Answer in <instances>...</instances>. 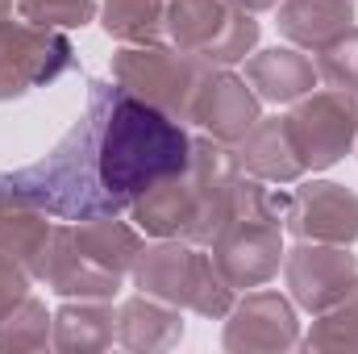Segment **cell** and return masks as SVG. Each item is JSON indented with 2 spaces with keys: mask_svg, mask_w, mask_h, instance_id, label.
<instances>
[{
  "mask_svg": "<svg viewBox=\"0 0 358 354\" xmlns=\"http://www.w3.org/2000/svg\"><path fill=\"white\" fill-rule=\"evenodd\" d=\"M100 108H104L100 80H88V104L71 121V129L38 163L0 171V196H21L59 221L129 213V204L117 200L100 176Z\"/></svg>",
  "mask_w": 358,
  "mask_h": 354,
  "instance_id": "1",
  "label": "cell"
},
{
  "mask_svg": "<svg viewBox=\"0 0 358 354\" xmlns=\"http://www.w3.org/2000/svg\"><path fill=\"white\" fill-rule=\"evenodd\" d=\"M100 176L117 200L134 204L146 187L187 167L192 134L183 121L129 96L113 76L100 80Z\"/></svg>",
  "mask_w": 358,
  "mask_h": 354,
  "instance_id": "2",
  "label": "cell"
},
{
  "mask_svg": "<svg viewBox=\"0 0 358 354\" xmlns=\"http://www.w3.org/2000/svg\"><path fill=\"white\" fill-rule=\"evenodd\" d=\"M242 176L238 150L217 138H192L187 167L159 179L129 204V221L146 238H179L208 246L229 217V196Z\"/></svg>",
  "mask_w": 358,
  "mask_h": 354,
  "instance_id": "3",
  "label": "cell"
},
{
  "mask_svg": "<svg viewBox=\"0 0 358 354\" xmlns=\"http://www.w3.org/2000/svg\"><path fill=\"white\" fill-rule=\"evenodd\" d=\"M142 246V229L125 225L121 217L63 221L50 229L38 283H46L63 300H113L125 288Z\"/></svg>",
  "mask_w": 358,
  "mask_h": 354,
  "instance_id": "4",
  "label": "cell"
},
{
  "mask_svg": "<svg viewBox=\"0 0 358 354\" xmlns=\"http://www.w3.org/2000/svg\"><path fill=\"white\" fill-rule=\"evenodd\" d=\"M292 196H271L255 176H238L229 196V217L208 242V255L234 292H250L271 283L283 271V213Z\"/></svg>",
  "mask_w": 358,
  "mask_h": 354,
  "instance_id": "5",
  "label": "cell"
},
{
  "mask_svg": "<svg viewBox=\"0 0 358 354\" xmlns=\"http://www.w3.org/2000/svg\"><path fill=\"white\" fill-rule=\"evenodd\" d=\"M129 283L146 296H159L176 309H187L204 321H225V313L234 309L238 292L225 283V275L217 271L213 255L196 242H179V238H155L142 246L138 263L129 271Z\"/></svg>",
  "mask_w": 358,
  "mask_h": 354,
  "instance_id": "6",
  "label": "cell"
},
{
  "mask_svg": "<svg viewBox=\"0 0 358 354\" xmlns=\"http://www.w3.org/2000/svg\"><path fill=\"white\" fill-rule=\"evenodd\" d=\"M213 63L179 50L171 42H150V46H121L108 63V76L146 104H155L159 113L176 117V121H192V100Z\"/></svg>",
  "mask_w": 358,
  "mask_h": 354,
  "instance_id": "7",
  "label": "cell"
},
{
  "mask_svg": "<svg viewBox=\"0 0 358 354\" xmlns=\"http://www.w3.org/2000/svg\"><path fill=\"white\" fill-rule=\"evenodd\" d=\"M263 25L255 13L229 4V0H167V38L171 46L213 63L234 67L246 63L259 50Z\"/></svg>",
  "mask_w": 358,
  "mask_h": 354,
  "instance_id": "8",
  "label": "cell"
},
{
  "mask_svg": "<svg viewBox=\"0 0 358 354\" xmlns=\"http://www.w3.org/2000/svg\"><path fill=\"white\" fill-rule=\"evenodd\" d=\"M292 142L304 159V171H329L338 167L350 150L358 146V92L350 88H313L300 100H292V108L283 113Z\"/></svg>",
  "mask_w": 358,
  "mask_h": 354,
  "instance_id": "9",
  "label": "cell"
},
{
  "mask_svg": "<svg viewBox=\"0 0 358 354\" xmlns=\"http://www.w3.org/2000/svg\"><path fill=\"white\" fill-rule=\"evenodd\" d=\"M76 46L63 29H42L25 17L13 21V13L0 17V104L55 84L76 71Z\"/></svg>",
  "mask_w": 358,
  "mask_h": 354,
  "instance_id": "10",
  "label": "cell"
},
{
  "mask_svg": "<svg viewBox=\"0 0 358 354\" xmlns=\"http://www.w3.org/2000/svg\"><path fill=\"white\" fill-rule=\"evenodd\" d=\"M300 309L275 288H250L225 313L221 346L229 354H287L300 346Z\"/></svg>",
  "mask_w": 358,
  "mask_h": 354,
  "instance_id": "11",
  "label": "cell"
},
{
  "mask_svg": "<svg viewBox=\"0 0 358 354\" xmlns=\"http://www.w3.org/2000/svg\"><path fill=\"white\" fill-rule=\"evenodd\" d=\"M283 283L296 309L325 313L358 283V255L338 242H308L296 238L292 250H283Z\"/></svg>",
  "mask_w": 358,
  "mask_h": 354,
  "instance_id": "12",
  "label": "cell"
},
{
  "mask_svg": "<svg viewBox=\"0 0 358 354\" xmlns=\"http://www.w3.org/2000/svg\"><path fill=\"white\" fill-rule=\"evenodd\" d=\"M283 229L308 242H358V192L338 179H296V192L283 213Z\"/></svg>",
  "mask_w": 358,
  "mask_h": 354,
  "instance_id": "13",
  "label": "cell"
},
{
  "mask_svg": "<svg viewBox=\"0 0 358 354\" xmlns=\"http://www.w3.org/2000/svg\"><path fill=\"white\" fill-rule=\"evenodd\" d=\"M259 117H263V100L246 84V76H238L234 67H208L196 88L187 125H200L208 138L238 146L255 129Z\"/></svg>",
  "mask_w": 358,
  "mask_h": 354,
  "instance_id": "14",
  "label": "cell"
},
{
  "mask_svg": "<svg viewBox=\"0 0 358 354\" xmlns=\"http://www.w3.org/2000/svg\"><path fill=\"white\" fill-rule=\"evenodd\" d=\"M275 29L292 46L321 55L346 29H355V0H279Z\"/></svg>",
  "mask_w": 358,
  "mask_h": 354,
  "instance_id": "15",
  "label": "cell"
},
{
  "mask_svg": "<svg viewBox=\"0 0 358 354\" xmlns=\"http://www.w3.org/2000/svg\"><path fill=\"white\" fill-rule=\"evenodd\" d=\"M238 150V163L242 171L263 183H296L304 179V159L292 142V129H287V117H259L255 129L234 146Z\"/></svg>",
  "mask_w": 358,
  "mask_h": 354,
  "instance_id": "16",
  "label": "cell"
},
{
  "mask_svg": "<svg viewBox=\"0 0 358 354\" xmlns=\"http://www.w3.org/2000/svg\"><path fill=\"white\" fill-rule=\"evenodd\" d=\"M246 84L255 88L259 100L271 104H292L300 100L304 92H313L321 84L317 76V63L300 50V46H267V50H255L246 59Z\"/></svg>",
  "mask_w": 358,
  "mask_h": 354,
  "instance_id": "17",
  "label": "cell"
},
{
  "mask_svg": "<svg viewBox=\"0 0 358 354\" xmlns=\"http://www.w3.org/2000/svg\"><path fill=\"white\" fill-rule=\"evenodd\" d=\"M117 342L134 354H159L183 342V309L159 296H129L117 304Z\"/></svg>",
  "mask_w": 358,
  "mask_h": 354,
  "instance_id": "18",
  "label": "cell"
},
{
  "mask_svg": "<svg viewBox=\"0 0 358 354\" xmlns=\"http://www.w3.org/2000/svg\"><path fill=\"white\" fill-rule=\"evenodd\" d=\"M117 342V309L113 300H67L55 313L50 346L63 354H100Z\"/></svg>",
  "mask_w": 358,
  "mask_h": 354,
  "instance_id": "19",
  "label": "cell"
},
{
  "mask_svg": "<svg viewBox=\"0 0 358 354\" xmlns=\"http://www.w3.org/2000/svg\"><path fill=\"white\" fill-rule=\"evenodd\" d=\"M50 213L21 200V196H0V250L13 255L17 263L38 279L42 263H46V246H50Z\"/></svg>",
  "mask_w": 358,
  "mask_h": 354,
  "instance_id": "20",
  "label": "cell"
},
{
  "mask_svg": "<svg viewBox=\"0 0 358 354\" xmlns=\"http://www.w3.org/2000/svg\"><path fill=\"white\" fill-rule=\"evenodd\" d=\"M100 25L121 46H150L167 38V0H104Z\"/></svg>",
  "mask_w": 358,
  "mask_h": 354,
  "instance_id": "21",
  "label": "cell"
},
{
  "mask_svg": "<svg viewBox=\"0 0 358 354\" xmlns=\"http://www.w3.org/2000/svg\"><path fill=\"white\" fill-rule=\"evenodd\" d=\"M300 346L317 354H358V283L325 313H313V325Z\"/></svg>",
  "mask_w": 358,
  "mask_h": 354,
  "instance_id": "22",
  "label": "cell"
},
{
  "mask_svg": "<svg viewBox=\"0 0 358 354\" xmlns=\"http://www.w3.org/2000/svg\"><path fill=\"white\" fill-rule=\"evenodd\" d=\"M50 334H55V313H46V304L38 296H25L17 309H8L0 317V351L4 354L46 351Z\"/></svg>",
  "mask_w": 358,
  "mask_h": 354,
  "instance_id": "23",
  "label": "cell"
},
{
  "mask_svg": "<svg viewBox=\"0 0 358 354\" xmlns=\"http://www.w3.org/2000/svg\"><path fill=\"white\" fill-rule=\"evenodd\" d=\"M17 17L42 29H84L100 17L96 0H17Z\"/></svg>",
  "mask_w": 358,
  "mask_h": 354,
  "instance_id": "24",
  "label": "cell"
},
{
  "mask_svg": "<svg viewBox=\"0 0 358 354\" xmlns=\"http://www.w3.org/2000/svg\"><path fill=\"white\" fill-rule=\"evenodd\" d=\"M317 76H321L325 84H334V88L358 92V25L355 29H346L334 46L321 50V59H317Z\"/></svg>",
  "mask_w": 358,
  "mask_h": 354,
  "instance_id": "25",
  "label": "cell"
},
{
  "mask_svg": "<svg viewBox=\"0 0 358 354\" xmlns=\"http://www.w3.org/2000/svg\"><path fill=\"white\" fill-rule=\"evenodd\" d=\"M29 283H34V275L25 271V263H17L13 255L0 250V317L29 296Z\"/></svg>",
  "mask_w": 358,
  "mask_h": 354,
  "instance_id": "26",
  "label": "cell"
},
{
  "mask_svg": "<svg viewBox=\"0 0 358 354\" xmlns=\"http://www.w3.org/2000/svg\"><path fill=\"white\" fill-rule=\"evenodd\" d=\"M229 4H238V8H246V13H255V17H259V13H267V8H275L279 0H229Z\"/></svg>",
  "mask_w": 358,
  "mask_h": 354,
  "instance_id": "27",
  "label": "cell"
},
{
  "mask_svg": "<svg viewBox=\"0 0 358 354\" xmlns=\"http://www.w3.org/2000/svg\"><path fill=\"white\" fill-rule=\"evenodd\" d=\"M13 13V0H0V17H8Z\"/></svg>",
  "mask_w": 358,
  "mask_h": 354,
  "instance_id": "28",
  "label": "cell"
}]
</instances>
